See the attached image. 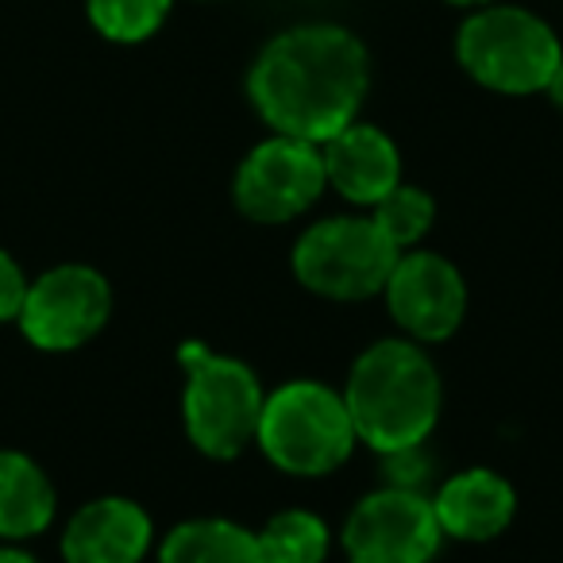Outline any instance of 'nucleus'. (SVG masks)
I'll return each mask as SVG.
<instances>
[{
  "label": "nucleus",
  "instance_id": "obj_13",
  "mask_svg": "<svg viewBox=\"0 0 563 563\" xmlns=\"http://www.w3.org/2000/svg\"><path fill=\"white\" fill-rule=\"evenodd\" d=\"M437 517L444 537L455 540H494L514 521L517 494L498 471L471 467L452 475L437 494Z\"/></svg>",
  "mask_w": 563,
  "mask_h": 563
},
{
  "label": "nucleus",
  "instance_id": "obj_10",
  "mask_svg": "<svg viewBox=\"0 0 563 563\" xmlns=\"http://www.w3.org/2000/svg\"><path fill=\"white\" fill-rule=\"evenodd\" d=\"M386 306L394 321L413 340H448L467 313V286L463 274L432 251L398 255L386 278Z\"/></svg>",
  "mask_w": 563,
  "mask_h": 563
},
{
  "label": "nucleus",
  "instance_id": "obj_9",
  "mask_svg": "<svg viewBox=\"0 0 563 563\" xmlns=\"http://www.w3.org/2000/svg\"><path fill=\"white\" fill-rule=\"evenodd\" d=\"M444 529L437 506L421 490L386 486L352 509L344 525V552L352 563H429Z\"/></svg>",
  "mask_w": 563,
  "mask_h": 563
},
{
  "label": "nucleus",
  "instance_id": "obj_5",
  "mask_svg": "<svg viewBox=\"0 0 563 563\" xmlns=\"http://www.w3.org/2000/svg\"><path fill=\"white\" fill-rule=\"evenodd\" d=\"M186 367V432L209 460H235L255 440L263 417V386L247 363L217 355L201 344L181 347Z\"/></svg>",
  "mask_w": 563,
  "mask_h": 563
},
{
  "label": "nucleus",
  "instance_id": "obj_2",
  "mask_svg": "<svg viewBox=\"0 0 563 563\" xmlns=\"http://www.w3.org/2000/svg\"><path fill=\"white\" fill-rule=\"evenodd\" d=\"M344 401L355 437L378 455L417 448L440 417L437 363L409 340H378L355 360Z\"/></svg>",
  "mask_w": 563,
  "mask_h": 563
},
{
  "label": "nucleus",
  "instance_id": "obj_11",
  "mask_svg": "<svg viewBox=\"0 0 563 563\" xmlns=\"http://www.w3.org/2000/svg\"><path fill=\"white\" fill-rule=\"evenodd\" d=\"M151 548V517L132 498L86 501L66 521V563H140Z\"/></svg>",
  "mask_w": 563,
  "mask_h": 563
},
{
  "label": "nucleus",
  "instance_id": "obj_12",
  "mask_svg": "<svg viewBox=\"0 0 563 563\" xmlns=\"http://www.w3.org/2000/svg\"><path fill=\"white\" fill-rule=\"evenodd\" d=\"M324 178L352 205H378L401 181L398 147L375 124H347L321 143Z\"/></svg>",
  "mask_w": 563,
  "mask_h": 563
},
{
  "label": "nucleus",
  "instance_id": "obj_8",
  "mask_svg": "<svg viewBox=\"0 0 563 563\" xmlns=\"http://www.w3.org/2000/svg\"><path fill=\"white\" fill-rule=\"evenodd\" d=\"M112 313V290L93 266L66 263L32 282L20 309V329L43 352H74L104 329Z\"/></svg>",
  "mask_w": 563,
  "mask_h": 563
},
{
  "label": "nucleus",
  "instance_id": "obj_16",
  "mask_svg": "<svg viewBox=\"0 0 563 563\" xmlns=\"http://www.w3.org/2000/svg\"><path fill=\"white\" fill-rule=\"evenodd\" d=\"M255 537L266 563H324L329 555V525L309 509H286L271 517Z\"/></svg>",
  "mask_w": 563,
  "mask_h": 563
},
{
  "label": "nucleus",
  "instance_id": "obj_3",
  "mask_svg": "<svg viewBox=\"0 0 563 563\" xmlns=\"http://www.w3.org/2000/svg\"><path fill=\"white\" fill-rule=\"evenodd\" d=\"M355 424L344 394L324 383H290L263 401L255 444L286 475L317 478L336 471L355 448Z\"/></svg>",
  "mask_w": 563,
  "mask_h": 563
},
{
  "label": "nucleus",
  "instance_id": "obj_17",
  "mask_svg": "<svg viewBox=\"0 0 563 563\" xmlns=\"http://www.w3.org/2000/svg\"><path fill=\"white\" fill-rule=\"evenodd\" d=\"M174 0H86L89 24L112 43H143L163 27Z\"/></svg>",
  "mask_w": 563,
  "mask_h": 563
},
{
  "label": "nucleus",
  "instance_id": "obj_4",
  "mask_svg": "<svg viewBox=\"0 0 563 563\" xmlns=\"http://www.w3.org/2000/svg\"><path fill=\"white\" fill-rule=\"evenodd\" d=\"M460 66L494 93H540L560 66L563 51L540 16L514 4H483L455 35Z\"/></svg>",
  "mask_w": 563,
  "mask_h": 563
},
{
  "label": "nucleus",
  "instance_id": "obj_14",
  "mask_svg": "<svg viewBox=\"0 0 563 563\" xmlns=\"http://www.w3.org/2000/svg\"><path fill=\"white\" fill-rule=\"evenodd\" d=\"M55 521V486L24 452H0V537L24 540Z\"/></svg>",
  "mask_w": 563,
  "mask_h": 563
},
{
  "label": "nucleus",
  "instance_id": "obj_20",
  "mask_svg": "<svg viewBox=\"0 0 563 563\" xmlns=\"http://www.w3.org/2000/svg\"><path fill=\"white\" fill-rule=\"evenodd\" d=\"M383 460H386V478H390V486H401V490H417L424 471H429V460L421 455V444L401 448V452H386Z\"/></svg>",
  "mask_w": 563,
  "mask_h": 563
},
{
  "label": "nucleus",
  "instance_id": "obj_19",
  "mask_svg": "<svg viewBox=\"0 0 563 563\" xmlns=\"http://www.w3.org/2000/svg\"><path fill=\"white\" fill-rule=\"evenodd\" d=\"M27 290H32V282L24 278L20 263L9 251H0V321H20Z\"/></svg>",
  "mask_w": 563,
  "mask_h": 563
},
{
  "label": "nucleus",
  "instance_id": "obj_1",
  "mask_svg": "<svg viewBox=\"0 0 563 563\" xmlns=\"http://www.w3.org/2000/svg\"><path fill=\"white\" fill-rule=\"evenodd\" d=\"M367 86V47L336 24H301L274 35L247 74L251 104L274 135L317 147L355 124Z\"/></svg>",
  "mask_w": 563,
  "mask_h": 563
},
{
  "label": "nucleus",
  "instance_id": "obj_7",
  "mask_svg": "<svg viewBox=\"0 0 563 563\" xmlns=\"http://www.w3.org/2000/svg\"><path fill=\"white\" fill-rule=\"evenodd\" d=\"M329 186L324 158L317 143L294 140V135H271L263 140L235 170V205L247 220L258 224H286L301 217Z\"/></svg>",
  "mask_w": 563,
  "mask_h": 563
},
{
  "label": "nucleus",
  "instance_id": "obj_18",
  "mask_svg": "<svg viewBox=\"0 0 563 563\" xmlns=\"http://www.w3.org/2000/svg\"><path fill=\"white\" fill-rule=\"evenodd\" d=\"M371 209H375V212H371V217H375V224L383 228L386 240H390L398 251L413 247V243L429 232L432 217H437V205H432V197L424 194V189H417V186H406V181H398V186H394L378 205H371Z\"/></svg>",
  "mask_w": 563,
  "mask_h": 563
},
{
  "label": "nucleus",
  "instance_id": "obj_21",
  "mask_svg": "<svg viewBox=\"0 0 563 563\" xmlns=\"http://www.w3.org/2000/svg\"><path fill=\"white\" fill-rule=\"evenodd\" d=\"M544 93L552 97V104H560V109H563V58H560V66H555V74H552V78H548Z\"/></svg>",
  "mask_w": 563,
  "mask_h": 563
},
{
  "label": "nucleus",
  "instance_id": "obj_15",
  "mask_svg": "<svg viewBox=\"0 0 563 563\" xmlns=\"http://www.w3.org/2000/svg\"><path fill=\"white\" fill-rule=\"evenodd\" d=\"M158 563H266L258 552V537L235 521L201 517L170 529L163 540Z\"/></svg>",
  "mask_w": 563,
  "mask_h": 563
},
{
  "label": "nucleus",
  "instance_id": "obj_23",
  "mask_svg": "<svg viewBox=\"0 0 563 563\" xmlns=\"http://www.w3.org/2000/svg\"><path fill=\"white\" fill-rule=\"evenodd\" d=\"M448 4H460V9H483V4H494V0H448Z\"/></svg>",
  "mask_w": 563,
  "mask_h": 563
},
{
  "label": "nucleus",
  "instance_id": "obj_6",
  "mask_svg": "<svg viewBox=\"0 0 563 563\" xmlns=\"http://www.w3.org/2000/svg\"><path fill=\"white\" fill-rule=\"evenodd\" d=\"M401 251L375 217H332L313 224L294 247V274L306 290L332 301H363L386 290Z\"/></svg>",
  "mask_w": 563,
  "mask_h": 563
},
{
  "label": "nucleus",
  "instance_id": "obj_22",
  "mask_svg": "<svg viewBox=\"0 0 563 563\" xmlns=\"http://www.w3.org/2000/svg\"><path fill=\"white\" fill-rule=\"evenodd\" d=\"M0 563H35V555L20 552V548H0Z\"/></svg>",
  "mask_w": 563,
  "mask_h": 563
}]
</instances>
